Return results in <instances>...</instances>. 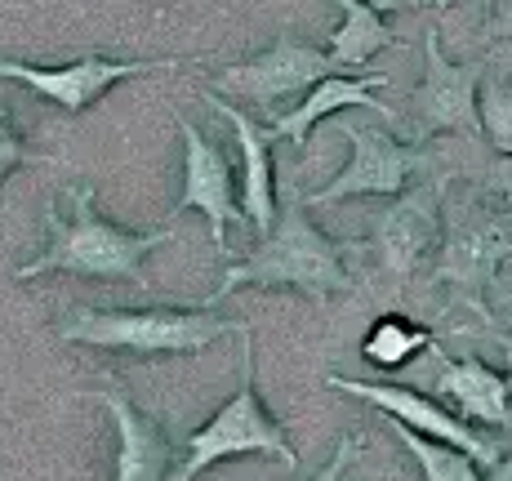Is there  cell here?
<instances>
[{
  "label": "cell",
  "mask_w": 512,
  "mask_h": 481,
  "mask_svg": "<svg viewBox=\"0 0 512 481\" xmlns=\"http://www.w3.org/2000/svg\"><path fill=\"white\" fill-rule=\"evenodd\" d=\"M250 321L219 317L210 308H76L58 321L63 343H90V348L125 352V357H187L210 348L223 335H245Z\"/></svg>",
  "instance_id": "3957f363"
},
{
  "label": "cell",
  "mask_w": 512,
  "mask_h": 481,
  "mask_svg": "<svg viewBox=\"0 0 512 481\" xmlns=\"http://www.w3.org/2000/svg\"><path fill=\"white\" fill-rule=\"evenodd\" d=\"M18 165H49V156L36 152V147H27L23 130L14 125V116L0 107V183H5Z\"/></svg>",
  "instance_id": "44dd1931"
},
{
  "label": "cell",
  "mask_w": 512,
  "mask_h": 481,
  "mask_svg": "<svg viewBox=\"0 0 512 481\" xmlns=\"http://www.w3.org/2000/svg\"><path fill=\"white\" fill-rule=\"evenodd\" d=\"M388 433L397 437L401 446H406L410 455L419 459L423 481H486V473H481V468H477V459H472L468 450L446 446V441H432V437L415 433V428L397 424V419H392V424H388Z\"/></svg>",
  "instance_id": "ac0fdd59"
},
{
  "label": "cell",
  "mask_w": 512,
  "mask_h": 481,
  "mask_svg": "<svg viewBox=\"0 0 512 481\" xmlns=\"http://www.w3.org/2000/svg\"><path fill=\"white\" fill-rule=\"evenodd\" d=\"M352 245L326 237L317 223L308 219V201H294L281 210L277 228L268 232L254 254L245 263L223 272L219 290L205 299V308L219 299H228L241 286H259V290H294L308 294L312 303H326L334 294H352V272H348V254Z\"/></svg>",
  "instance_id": "7a4b0ae2"
},
{
  "label": "cell",
  "mask_w": 512,
  "mask_h": 481,
  "mask_svg": "<svg viewBox=\"0 0 512 481\" xmlns=\"http://www.w3.org/2000/svg\"><path fill=\"white\" fill-rule=\"evenodd\" d=\"M486 481H512V450H508V455H499L495 464H490Z\"/></svg>",
  "instance_id": "d4e9b609"
},
{
  "label": "cell",
  "mask_w": 512,
  "mask_h": 481,
  "mask_svg": "<svg viewBox=\"0 0 512 481\" xmlns=\"http://www.w3.org/2000/svg\"><path fill=\"white\" fill-rule=\"evenodd\" d=\"M437 392L455 406V415H464L468 424L504 428L512 419V388L508 375L490 370L477 357H446L437 370Z\"/></svg>",
  "instance_id": "2e32d148"
},
{
  "label": "cell",
  "mask_w": 512,
  "mask_h": 481,
  "mask_svg": "<svg viewBox=\"0 0 512 481\" xmlns=\"http://www.w3.org/2000/svg\"><path fill=\"white\" fill-rule=\"evenodd\" d=\"M241 388L187 437L179 468H174L170 481H196L205 468H214L219 459H236V455H272L281 459L285 468H299V455H294L290 437H285L281 419L272 415L259 401V388H254V343L250 330L241 335Z\"/></svg>",
  "instance_id": "277c9868"
},
{
  "label": "cell",
  "mask_w": 512,
  "mask_h": 481,
  "mask_svg": "<svg viewBox=\"0 0 512 481\" xmlns=\"http://www.w3.org/2000/svg\"><path fill=\"white\" fill-rule=\"evenodd\" d=\"M446 183L432 179L419 188H406L392 196L388 210L370 219V245L379 250L383 272L392 277H410L428 263V254L441 250L446 237Z\"/></svg>",
  "instance_id": "52a82bcc"
},
{
  "label": "cell",
  "mask_w": 512,
  "mask_h": 481,
  "mask_svg": "<svg viewBox=\"0 0 512 481\" xmlns=\"http://www.w3.org/2000/svg\"><path fill=\"white\" fill-rule=\"evenodd\" d=\"M192 63V58H103V54H85L72 58L63 67H36V63H18V58H0V81H18L27 90H36L49 98L54 107H63L67 116H81L112 90L116 81H134V76H152V72H174V67Z\"/></svg>",
  "instance_id": "5b68a950"
},
{
  "label": "cell",
  "mask_w": 512,
  "mask_h": 481,
  "mask_svg": "<svg viewBox=\"0 0 512 481\" xmlns=\"http://www.w3.org/2000/svg\"><path fill=\"white\" fill-rule=\"evenodd\" d=\"M370 9H379V14H392V9H410V5H419V0H366Z\"/></svg>",
  "instance_id": "4316f807"
},
{
  "label": "cell",
  "mask_w": 512,
  "mask_h": 481,
  "mask_svg": "<svg viewBox=\"0 0 512 481\" xmlns=\"http://www.w3.org/2000/svg\"><path fill=\"white\" fill-rule=\"evenodd\" d=\"M326 384H330L334 392H348V397L370 401V406H379L388 419H397V424L415 428V433H423V437L468 450V455L477 459L481 468H490V464L499 459L495 437L477 433V428H472L464 415H450L446 406L428 401L423 392H410V388H401V384H366V379H348V375H330Z\"/></svg>",
  "instance_id": "7c38bea8"
},
{
  "label": "cell",
  "mask_w": 512,
  "mask_h": 481,
  "mask_svg": "<svg viewBox=\"0 0 512 481\" xmlns=\"http://www.w3.org/2000/svg\"><path fill=\"white\" fill-rule=\"evenodd\" d=\"M383 85H388V76H326V81H317L308 94L299 98L294 107H285V112L272 116V139H285V143H308L312 139V130H317L326 116H339V112H348V107H374V112L383 116V121H397V112L392 107H383L379 94Z\"/></svg>",
  "instance_id": "9a60e30c"
},
{
  "label": "cell",
  "mask_w": 512,
  "mask_h": 481,
  "mask_svg": "<svg viewBox=\"0 0 512 481\" xmlns=\"http://www.w3.org/2000/svg\"><path fill=\"white\" fill-rule=\"evenodd\" d=\"M98 401H103L116 428L112 481H170L174 468H179V450H174V437L161 428V419L139 410L121 388L98 392Z\"/></svg>",
  "instance_id": "5bb4252c"
},
{
  "label": "cell",
  "mask_w": 512,
  "mask_h": 481,
  "mask_svg": "<svg viewBox=\"0 0 512 481\" xmlns=\"http://www.w3.org/2000/svg\"><path fill=\"white\" fill-rule=\"evenodd\" d=\"M339 14H343V23L330 41V58L339 67H361V63H370L379 49L397 45V32L383 23V14L370 9L366 0H339Z\"/></svg>",
  "instance_id": "e0dca14e"
},
{
  "label": "cell",
  "mask_w": 512,
  "mask_h": 481,
  "mask_svg": "<svg viewBox=\"0 0 512 481\" xmlns=\"http://www.w3.org/2000/svg\"><path fill=\"white\" fill-rule=\"evenodd\" d=\"M477 107H481V134H486L499 156H508L512 152V94L504 90V85L486 81L481 85Z\"/></svg>",
  "instance_id": "ffe728a7"
},
{
  "label": "cell",
  "mask_w": 512,
  "mask_h": 481,
  "mask_svg": "<svg viewBox=\"0 0 512 481\" xmlns=\"http://www.w3.org/2000/svg\"><path fill=\"white\" fill-rule=\"evenodd\" d=\"M183 139V196L174 201V214H205L210 219L214 250L228 259V223H245V210H236L232 196V156L205 130H196L187 116H179Z\"/></svg>",
  "instance_id": "8fae6325"
},
{
  "label": "cell",
  "mask_w": 512,
  "mask_h": 481,
  "mask_svg": "<svg viewBox=\"0 0 512 481\" xmlns=\"http://www.w3.org/2000/svg\"><path fill=\"white\" fill-rule=\"evenodd\" d=\"M432 348V330L419 326V321H406V317H379L374 330L361 343V357L374 361L379 370H401L419 357V352Z\"/></svg>",
  "instance_id": "d6986e66"
},
{
  "label": "cell",
  "mask_w": 512,
  "mask_h": 481,
  "mask_svg": "<svg viewBox=\"0 0 512 481\" xmlns=\"http://www.w3.org/2000/svg\"><path fill=\"white\" fill-rule=\"evenodd\" d=\"M174 241L170 228L130 232L121 223L103 219L94 205V183H67L58 192V205H49L45 219V245L32 263L18 268V281L45 277V272H72V277L94 281H130L134 290H152L143 259Z\"/></svg>",
  "instance_id": "6da1fadb"
},
{
  "label": "cell",
  "mask_w": 512,
  "mask_h": 481,
  "mask_svg": "<svg viewBox=\"0 0 512 481\" xmlns=\"http://www.w3.org/2000/svg\"><path fill=\"white\" fill-rule=\"evenodd\" d=\"M223 121L232 125L236 143H241V210H245V223H250L259 237H268L281 219V205H277V161H272V130L232 107L228 98H219L214 90L201 94Z\"/></svg>",
  "instance_id": "4fadbf2b"
},
{
  "label": "cell",
  "mask_w": 512,
  "mask_h": 481,
  "mask_svg": "<svg viewBox=\"0 0 512 481\" xmlns=\"http://www.w3.org/2000/svg\"><path fill=\"white\" fill-rule=\"evenodd\" d=\"M481 188L504 196V201L512 205V152L508 156H495V165H486V174H481Z\"/></svg>",
  "instance_id": "603a6c76"
},
{
  "label": "cell",
  "mask_w": 512,
  "mask_h": 481,
  "mask_svg": "<svg viewBox=\"0 0 512 481\" xmlns=\"http://www.w3.org/2000/svg\"><path fill=\"white\" fill-rule=\"evenodd\" d=\"M361 450H366V437H361V433H343V437H339V446H334V459H330V464L321 468V473L312 477V481H339L352 464H357Z\"/></svg>",
  "instance_id": "7402d4cb"
},
{
  "label": "cell",
  "mask_w": 512,
  "mask_h": 481,
  "mask_svg": "<svg viewBox=\"0 0 512 481\" xmlns=\"http://www.w3.org/2000/svg\"><path fill=\"white\" fill-rule=\"evenodd\" d=\"M339 134L352 143V161L343 174H334L326 188L303 192L308 205H330V201H343V196H397L406 192L410 174L428 170V156L419 147L401 143L388 130H366V125L343 121Z\"/></svg>",
  "instance_id": "30bf717a"
},
{
  "label": "cell",
  "mask_w": 512,
  "mask_h": 481,
  "mask_svg": "<svg viewBox=\"0 0 512 481\" xmlns=\"http://www.w3.org/2000/svg\"><path fill=\"white\" fill-rule=\"evenodd\" d=\"M499 348H504V375H508V388H512V330H499Z\"/></svg>",
  "instance_id": "484cf974"
},
{
  "label": "cell",
  "mask_w": 512,
  "mask_h": 481,
  "mask_svg": "<svg viewBox=\"0 0 512 481\" xmlns=\"http://www.w3.org/2000/svg\"><path fill=\"white\" fill-rule=\"evenodd\" d=\"M486 41H512V0H490Z\"/></svg>",
  "instance_id": "cb8c5ba5"
},
{
  "label": "cell",
  "mask_w": 512,
  "mask_h": 481,
  "mask_svg": "<svg viewBox=\"0 0 512 481\" xmlns=\"http://www.w3.org/2000/svg\"><path fill=\"white\" fill-rule=\"evenodd\" d=\"M423 58H428V72L423 85L410 94V112L401 116V130H410V139L423 143L432 134H481V63H450L441 54V36L437 27L423 32Z\"/></svg>",
  "instance_id": "8992f818"
},
{
  "label": "cell",
  "mask_w": 512,
  "mask_h": 481,
  "mask_svg": "<svg viewBox=\"0 0 512 481\" xmlns=\"http://www.w3.org/2000/svg\"><path fill=\"white\" fill-rule=\"evenodd\" d=\"M339 72V63H334L330 54H321V49L294 41L290 32H281L277 41H272L268 54L250 58V63H236V67H223L219 76H214V90L219 94H232V98H250L254 107H281L290 103V98L308 94L317 81H326V76Z\"/></svg>",
  "instance_id": "9c48e42d"
},
{
  "label": "cell",
  "mask_w": 512,
  "mask_h": 481,
  "mask_svg": "<svg viewBox=\"0 0 512 481\" xmlns=\"http://www.w3.org/2000/svg\"><path fill=\"white\" fill-rule=\"evenodd\" d=\"M437 254V286H450L455 294L472 299L486 286H495L499 268L512 263V214L464 205L450 214Z\"/></svg>",
  "instance_id": "ba28073f"
}]
</instances>
